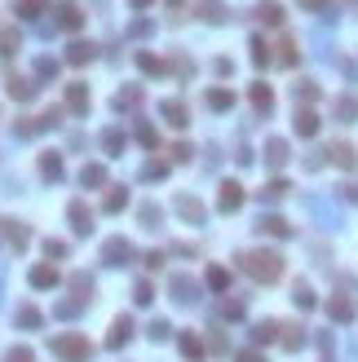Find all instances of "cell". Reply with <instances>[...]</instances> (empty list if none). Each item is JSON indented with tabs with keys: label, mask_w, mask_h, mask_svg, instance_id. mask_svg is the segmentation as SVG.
I'll use <instances>...</instances> for the list:
<instances>
[{
	"label": "cell",
	"mask_w": 358,
	"mask_h": 362,
	"mask_svg": "<svg viewBox=\"0 0 358 362\" xmlns=\"http://www.w3.org/2000/svg\"><path fill=\"white\" fill-rule=\"evenodd\" d=\"M239 270H244L248 279H257V283H279L283 279V257L270 252V248H253V252L239 257Z\"/></svg>",
	"instance_id": "1"
},
{
	"label": "cell",
	"mask_w": 358,
	"mask_h": 362,
	"mask_svg": "<svg viewBox=\"0 0 358 362\" xmlns=\"http://www.w3.org/2000/svg\"><path fill=\"white\" fill-rule=\"evenodd\" d=\"M53 354L62 358V362H89L93 358V345H89V336L67 331V336H53Z\"/></svg>",
	"instance_id": "2"
},
{
	"label": "cell",
	"mask_w": 358,
	"mask_h": 362,
	"mask_svg": "<svg viewBox=\"0 0 358 362\" xmlns=\"http://www.w3.org/2000/svg\"><path fill=\"white\" fill-rule=\"evenodd\" d=\"M89 106H93L89 84H85V80H71V84H67V111H71V115H89Z\"/></svg>",
	"instance_id": "3"
},
{
	"label": "cell",
	"mask_w": 358,
	"mask_h": 362,
	"mask_svg": "<svg viewBox=\"0 0 358 362\" xmlns=\"http://www.w3.org/2000/svg\"><path fill=\"white\" fill-rule=\"evenodd\" d=\"M67 221H71V230H76V234H93V208L85 199H71L67 203Z\"/></svg>",
	"instance_id": "4"
},
{
	"label": "cell",
	"mask_w": 358,
	"mask_h": 362,
	"mask_svg": "<svg viewBox=\"0 0 358 362\" xmlns=\"http://www.w3.org/2000/svg\"><path fill=\"white\" fill-rule=\"evenodd\" d=\"M133 257H137V248L128 243V239H106L102 243V261L106 265H128Z\"/></svg>",
	"instance_id": "5"
},
{
	"label": "cell",
	"mask_w": 358,
	"mask_h": 362,
	"mask_svg": "<svg viewBox=\"0 0 358 362\" xmlns=\"http://www.w3.org/2000/svg\"><path fill=\"white\" fill-rule=\"evenodd\" d=\"M169 292H173L177 305H190V300H199V283L190 279V274H173V279H169Z\"/></svg>",
	"instance_id": "6"
},
{
	"label": "cell",
	"mask_w": 358,
	"mask_h": 362,
	"mask_svg": "<svg viewBox=\"0 0 358 362\" xmlns=\"http://www.w3.org/2000/svg\"><path fill=\"white\" fill-rule=\"evenodd\" d=\"M5 89H9V98H14V102H31L35 93H40V84H35V80H27V76H18V71H9Z\"/></svg>",
	"instance_id": "7"
},
{
	"label": "cell",
	"mask_w": 358,
	"mask_h": 362,
	"mask_svg": "<svg viewBox=\"0 0 358 362\" xmlns=\"http://www.w3.org/2000/svg\"><path fill=\"white\" fill-rule=\"evenodd\" d=\"M58 27L62 31H80L85 27V9H80L76 0H58Z\"/></svg>",
	"instance_id": "8"
},
{
	"label": "cell",
	"mask_w": 358,
	"mask_h": 362,
	"mask_svg": "<svg viewBox=\"0 0 358 362\" xmlns=\"http://www.w3.org/2000/svg\"><path fill=\"white\" fill-rule=\"evenodd\" d=\"M217 208H221V212H239V208H244V186H239V181H221Z\"/></svg>",
	"instance_id": "9"
},
{
	"label": "cell",
	"mask_w": 358,
	"mask_h": 362,
	"mask_svg": "<svg viewBox=\"0 0 358 362\" xmlns=\"http://www.w3.org/2000/svg\"><path fill=\"white\" fill-rule=\"evenodd\" d=\"M58 283H62L58 265L44 261V265H35V270H31V287H35V292H49V287H58Z\"/></svg>",
	"instance_id": "10"
},
{
	"label": "cell",
	"mask_w": 358,
	"mask_h": 362,
	"mask_svg": "<svg viewBox=\"0 0 358 362\" xmlns=\"http://www.w3.org/2000/svg\"><path fill=\"white\" fill-rule=\"evenodd\" d=\"M195 14L204 18V22H212V27H221V22L230 18V9H225L221 0H195Z\"/></svg>",
	"instance_id": "11"
},
{
	"label": "cell",
	"mask_w": 358,
	"mask_h": 362,
	"mask_svg": "<svg viewBox=\"0 0 358 362\" xmlns=\"http://www.w3.org/2000/svg\"><path fill=\"white\" fill-rule=\"evenodd\" d=\"M128 341H133V318L124 313V318H115V322H111V336H106V349H124Z\"/></svg>",
	"instance_id": "12"
},
{
	"label": "cell",
	"mask_w": 358,
	"mask_h": 362,
	"mask_svg": "<svg viewBox=\"0 0 358 362\" xmlns=\"http://www.w3.org/2000/svg\"><path fill=\"white\" fill-rule=\"evenodd\" d=\"M67 287L76 292V300H80V305H89V300H93V292H98V283H93L85 270H76V274H71V279H67Z\"/></svg>",
	"instance_id": "13"
},
{
	"label": "cell",
	"mask_w": 358,
	"mask_h": 362,
	"mask_svg": "<svg viewBox=\"0 0 358 362\" xmlns=\"http://www.w3.org/2000/svg\"><path fill=\"white\" fill-rule=\"evenodd\" d=\"M327 160L336 164V168H345V173H354L358 155H354V146H350V141H332V146H327Z\"/></svg>",
	"instance_id": "14"
},
{
	"label": "cell",
	"mask_w": 358,
	"mask_h": 362,
	"mask_svg": "<svg viewBox=\"0 0 358 362\" xmlns=\"http://www.w3.org/2000/svg\"><path fill=\"white\" fill-rule=\"evenodd\" d=\"M98 58V44H89V40H71L67 44V62L71 67H85V62H93Z\"/></svg>",
	"instance_id": "15"
},
{
	"label": "cell",
	"mask_w": 358,
	"mask_h": 362,
	"mask_svg": "<svg viewBox=\"0 0 358 362\" xmlns=\"http://www.w3.org/2000/svg\"><path fill=\"white\" fill-rule=\"evenodd\" d=\"M160 115L169 119L173 128H186L190 124V111H186V102H177V98H169V102H160Z\"/></svg>",
	"instance_id": "16"
},
{
	"label": "cell",
	"mask_w": 358,
	"mask_h": 362,
	"mask_svg": "<svg viewBox=\"0 0 358 362\" xmlns=\"http://www.w3.org/2000/svg\"><path fill=\"white\" fill-rule=\"evenodd\" d=\"M177 212H182L190 225H199V221L208 216V208H204V203H199L195 195H177Z\"/></svg>",
	"instance_id": "17"
},
{
	"label": "cell",
	"mask_w": 358,
	"mask_h": 362,
	"mask_svg": "<svg viewBox=\"0 0 358 362\" xmlns=\"http://www.w3.org/2000/svg\"><path fill=\"white\" fill-rule=\"evenodd\" d=\"M292 128L301 132V137H314V132H318V115L309 111V106H296V115H292Z\"/></svg>",
	"instance_id": "18"
},
{
	"label": "cell",
	"mask_w": 358,
	"mask_h": 362,
	"mask_svg": "<svg viewBox=\"0 0 358 362\" xmlns=\"http://www.w3.org/2000/svg\"><path fill=\"white\" fill-rule=\"evenodd\" d=\"M177 349H182L186 362H199V358H204V341H199L195 331H182V336H177Z\"/></svg>",
	"instance_id": "19"
},
{
	"label": "cell",
	"mask_w": 358,
	"mask_h": 362,
	"mask_svg": "<svg viewBox=\"0 0 358 362\" xmlns=\"http://www.w3.org/2000/svg\"><path fill=\"white\" fill-rule=\"evenodd\" d=\"M253 111H257V115H270V111H274V93H270L266 80L253 84Z\"/></svg>",
	"instance_id": "20"
},
{
	"label": "cell",
	"mask_w": 358,
	"mask_h": 362,
	"mask_svg": "<svg viewBox=\"0 0 358 362\" xmlns=\"http://www.w3.org/2000/svg\"><path fill=\"white\" fill-rule=\"evenodd\" d=\"M257 230H261V234H274V239H288V234H292V225L283 221V216L266 212V216H261V221H257Z\"/></svg>",
	"instance_id": "21"
},
{
	"label": "cell",
	"mask_w": 358,
	"mask_h": 362,
	"mask_svg": "<svg viewBox=\"0 0 358 362\" xmlns=\"http://www.w3.org/2000/svg\"><path fill=\"white\" fill-rule=\"evenodd\" d=\"M279 345L288 349V354H296V349L305 345V327H301V322H283V336H279Z\"/></svg>",
	"instance_id": "22"
},
{
	"label": "cell",
	"mask_w": 358,
	"mask_h": 362,
	"mask_svg": "<svg viewBox=\"0 0 358 362\" xmlns=\"http://www.w3.org/2000/svg\"><path fill=\"white\" fill-rule=\"evenodd\" d=\"M261 155H266V164H270V168H283V164H288V141H283V137H270Z\"/></svg>",
	"instance_id": "23"
},
{
	"label": "cell",
	"mask_w": 358,
	"mask_h": 362,
	"mask_svg": "<svg viewBox=\"0 0 358 362\" xmlns=\"http://www.w3.org/2000/svg\"><path fill=\"white\" fill-rule=\"evenodd\" d=\"M279 336H283V322L266 318V322H257V327H253V345H270V341H279Z\"/></svg>",
	"instance_id": "24"
},
{
	"label": "cell",
	"mask_w": 358,
	"mask_h": 362,
	"mask_svg": "<svg viewBox=\"0 0 358 362\" xmlns=\"http://www.w3.org/2000/svg\"><path fill=\"white\" fill-rule=\"evenodd\" d=\"M137 106H142V84H128L115 93V111H137Z\"/></svg>",
	"instance_id": "25"
},
{
	"label": "cell",
	"mask_w": 358,
	"mask_h": 362,
	"mask_svg": "<svg viewBox=\"0 0 358 362\" xmlns=\"http://www.w3.org/2000/svg\"><path fill=\"white\" fill-rule=\"evenodd\" d=\"M257 22L279 27V22H283V5H279V0H261V5H257Z\"/></svg>",
	"instance_id": "26"
},
{
	"label": "cell",
	"mask_w": 358,
	"mask_h": 362,
	"mask_svg": "<svg viewBox=\"0 0 358 362\" xmlns=\"http://www.w3.org/2000/svg\"><path fill=\"white\" fill-rule=\"evenodd\" d=\"M137 67H142V76H164V71H169V62H164L160 53H151V49L137 53Z\"/></svg>",
	"instance_id": "27"
},
{
	"label": "cell",
	"mask_w": 358,
	"mask_h": 362,
	"mask_svg": "<svg viewBox=\"0 0 358 362\" xmlns=\"http://www.w3.org/2000/svg\"><path fill=\"white\" fill-rule=\"evenodd\" d=\"M0 225H5V239H9V248H27L31 243V230H27V225H18V221H0Z\"/></svg>",
	"instance_id": "28"
},
{
	"label": "cell",
	"mask_w": 358,
	"mask_h": 362,
	"mask_svg": "<svg viewBox=\"0 0 358 362\" xmlns=\"http://www.w3.org/2000/svg\"><path fill=\"white\" fill-rule=\"evenodd\" d=\"M336 119H341V124H354V119H358V98H354V93H341V98H336Z\"/></svg>",
	"instance_id": "29"
},
{
	"label": "cell",
	"mask_w": 358,
	"mask_h": 362,
	"mask_svg": "<svg viewBox=\"0 0 358 362\" xmlns=\"http://www.w3.org/2000/svg\"><path fill=\"white\" fill-rule=\"evenodd\" d=\"M40 173L49 177V181H62V155H58V150H44V155H40Z\"/></svg>",
	"instance_id": "30"
},
{
	"label": "cell",
	"mask_w": 358,
	"mask_h": 362,
	"mask_svg": "<svg viewBox=\"0 0 358 362\" xmlns=\"http://www.w3.org/2000/svg\"><path fill=\"white\" fill-rule=\"evenodd\" d=\"M327 318H332V322H350V318H354V305H350L345 296H332V300H327Z\"/></svg>",
	"instance_id": "31"
},
{
	"label": "cell",
	"mask_w": 358,
	"mask_h": 362,
	"mask_svg": "<svg viewBox=\"0 0 358 362\" xmlns=\"http://www.w3.org/2000/svg\"><path fill=\"white\" fill-rule=\"evenodd\" d=\"M14 322H18V327H27V331H35V327H40V309H35V305H18L14 309Z\"/></svg>",
	"instance_id": "32"
},
{
	"label": "cell",
	"mask_w": 358,
	"mask_h": 362,
	"mask_svg": "<svg viewBox=\"0 0 358 362\" xmlns=\"http://www.w3.org/2000/svg\"><path fill=\"white\" fill-rule=\"evenodd\" d=\"M204 283L212 287V292H225V287H230V270H225V265H208Z\"/></svg>",
	"instance_id": "33"
},
{
	"label": "cell",
	"mask_w": 358,
	"mask_h": 362,
	"mask_svg": "<svg viewBox=\"0 0 358 362\" xmlns=\"http://www.w3.org/2000/svg\"><path fill=\"white\" fill-rule=\"evenodd\" d=\"M204 102L212 106V111H230V106H235V93L217 84V89H208V98H204Z\"/></svg>",
	"instance_id": "34"
},
{
	"label": "cell",
	"mask_w": 358,
	"mask_h": 362,
	"mask_svg": "<svg viewBox=\"0 0 358 362\" xmlns=\"http://www.w3.org/2000/svg\"><path fill=\"white\" fill-rule=\"evenodd\" d=\"M80 186H106V168L102 164H85V168H80Z\"/></svg>",
	"instance_id": "35"
},
{
	"label": "cell",
	"mask_w": 358,
	"mask_h": 362,
	"mask_svg": "<svg viewBox=\"0 0 358 362\" xmlns=\"http://www.w3.org/2000/svg\"><path fill=\"white\" fill-rule=\"evenodd\" d=\"M44 5H49V0H14V14L31 22V18H40V14H44Z\"/></svg>",
	"instance_id": "36"
},
{
	"label": "cell",
	"mask_w": 358,
	"mask_h": 362,
	"mask_svg": "<svg viewBox=\"0 0 358 362\" xmlns=\"http://www.w3.org/2000/svg\"><path fill=\"white\" fill-rule=\"evenodd\" d=\"M102 150L111 155V160H115V155H124V132H119V128H106V132H102Z\"/></svg>",
	"instance_id": "37"
},
{
	"label": "cell",
	"mask_w": 358,
	"mask_h": 362,
	"mask_svg": "<svg viewBox=\"0 0 358 362\" xmlns=\"http://www.w3.org/2000/svg\"><path fill=\"white\" fill-rule=\"evenodd\" d=\"M102 208H106V212H124V208H128V190H124V186H111V190H106V203H102Z\"/></svg>",
	"instance_id": "38"
},
{
	"label": "cell",
	"mask_w": 358,
	"mask_h": 362,
	"mask_svg": "<svg viewBox=\"0 0 358 362\" xmlns=\"http://www.w3.org/2000/svg\"><path fill=\"white\" fill-rule=\"evenodd\" d=\"M274 62H279V67H296V40H292V35H283V40H279V53H274Z\"/></svg>",
	"instance_id": "39"
},
{
	"label": "cell",
	"mask_w": 358,
	"mask_h": 362,
	"mask_svg": "<svg viewBox=\"0 0 358 362\" xmlns=\"http://www.w3.org/2000/svg\"><path fill=\"white\" fill-rule=\"evenodd\" d=\"M248 49H253V67H270V62H274L270 44H266V40H261V35H253V44H248Z\"/></svg>",
	"instance_id": "40"
},
{
	"label": "cell",
	"mask_w": 358,
	"mask_h": 362,
	"mask_svg": "<svg viewBox=\"0 0 358 362\" xmlns=\"http://www.w3.org/2000/svg\"><path fill=\"white\" fill-rule=\"evenodd\" d=\"M292 300H296V309H314L318 305V296H314V287H309V283H296Z\"/></svg>",
	"instance_id": "41"
},
{
	"label": "cell",
	"mask_w": 358,
	"mask_h": 362,
	"mask_svg": "<svg viewBox=\"0 0 358 362\" xmlns=\"http://www.w3.org/2000/svg\"><path fill=\"white\" fill-rule=\"evenodd\" d=\"M14 49H22V35L14 27H5V31H0V58H9Z\"/></svg>",
	"instance_id": "42"
},
{
	"label": "cell",
	"mask_w": 358,
	"mask_h": 362,
	"mask_svg": "<svg viewBox=\"0 0 358 362\" xmlns=\"http://www.w3.org/2000/svg\"><path fill=\"white\" fill-rule=\"evenodd\" d=\"M142 225H146V230H160V221H164V212L160 208H155V203H142Z\"/></svg>",
	"instance_id": "43"
},
{
	"label": "cell",
	"mask_w": 358,
	"mask_h": 362,
	"mask_svg": "<svg viewBox=\"0 0 358 362\" xmlns=\"http://www.w3.org/2000/svg\"><path fill=\"white\" fill-rule=\"evenodd\" d=\"M296 106H309V102H314L318 98V84H309V80H301V84H296Z\"/></svg>",
	"instance_id": "44"
},
{
	"label": "cell",
	"mask_w": 358,
	"mask_h": 362,
	"mask_svg": "<svg viewBox=\"0 0 358 362\" xmlns=\"http://www.w3.org/2000/svg\"><path fill=\"white\" fill-rule=\"evenodd\" d=\"M142 177H146V181H164V177H169V164H164V160H146Z\"/></svg>",
	"instance_id": "45"
},
{
	"label": "cell",
	"mask_w": 358,
	"mask_h": 362,
	"mask_svg": "<svg viewBox=\"0 0 358 362\" xmlns=\"http://www.w3.org/2000/svg\"><path fill=\"white\" fill-rule=\"evenodd\" d=\"M288 190H292V186H288V181H283V177H274V181H270V186H266V190H261V199H270V203H274V199H283V195H288Z\"/></svg>",
	"instance_id": "46"
},
{
	"label": "cell",
	"mask_w": 358,
	"mask_h": 362,
	"mask_svg": "<svg viewBox=\"0 0 358 362\" xmlns=\"http://www.w3.org/2000/svg\"><path fill=\"white\" fill-rule=\"evenodd\" d=\"M133 300H137V305H151V300H155V283H151V279H137Z\"/></svg>",
	"instance_id": "47"
},
{
	"label": "cell",
	"mask_w": 358,
	"mask_h": 362,
	"mask_svg": "<svg viewBox=\"0 0 358 362\" xmlns=\"http://www.w3.org/2000/svg\"><path fill=\"white\" fill-rule=\"evenodd\" d=\"M35 76L40 80H58V58H35Z\"/></svg>",
	"instance_id": "48"
},
{
	"label": "cell",
	"mask_w": 358,
	"mask_h": 362,
	"mask_svg": "<svg viewBox=\"0 0 358 362\" xmlns=\"http://www.w3.org/2000/svg\"><path fill=\"white\" fill-rule=\"evenodd\" d=\"M35 124H40V132L44 128H58V124H62V106H49L44 115H35Z\"/></svg>",
	"instance_id": "49"
},
{
	"label": "cell",
	"mask_w": 358,
	"mask_h": 362,
	"mask_svg": "<svg viewBox=\"0 0 358 362\" xmlns=\"http://www.w3.org/2000/svg\"><path fill=\"white\" fill-rule=\"evenodd\" d=\"M146 336H151V341H155V345H160V341H169V336H173V327H169V318H155V322H151V327H146Z\"/></svg>",
	"instance_id": "50"
},
{
	"label": "cell",
	"mask_w": 358,
	"mask_h": 362,
	"mask_svg": "<svg viewBox=\"0 0 358 362\" xmlns=\"http://www.w3.org/2000/svg\"><path fill=\"white\" fill-rule=\"evenodd\" d=\"M137 141H142L146 150H155V146H160V137H155V128H151V124H137Z\"/></svg>",
	"instance_id": "51"
},
{
	"label": "cell",
	"mask_w": 358,
	"mask_h": 362,
	"mask_svg": "<svg viewBox=\"0 0 358 362\" xmlns=\"http://www.w3.org/2000/svg\"><path fill=\"white\" fill-rule=\"evenodd\" d=\"M80 313V300H62V305H53V318H76Z\"/></svg>",
	"instance_id": "52"
},
{
	"label": "cell",
	"mask_w": 358,
	"mask_h": 362,
	"mask_svg": "<svg viewBox=\"0 0 358 362\" xmlns=\"http://www.w3.org/2000/svg\"><path fill=\"white\" fill-rule=\"evenodd\" d=\"M221 318H244V300H221Z\"/></svg>",
	"instance_id": "53"
},
{
	"label": "cell",
	"mask_w": 358,
	"mask_h": 362,
	"mask_svg": "<svg viewBox=\"0 0 358 362\" xmlns=\"http://www.w3.org/2000/svg\"><path fill=\"white\" fill-rule=\"evenodd\" d=\"M44 257H67V243H62V239H44Z\"/></svg>",
	"instance_id": "54"
},
{
	"label": "cell",
	"mask_w": 358,
	"mask_h": 362,
	"mask_svg": "<svg viewBox=\"0 0 358 362\" xmlns=\"http://www.w3.org/2000/svg\"><path fill=\"white\" fill-rule=\"evenodd\" d=\"M5 362H31V349H27V345H14V349L5 354Z\"/></svg>",
	"instance_id": "55"
},
{
	"label": "cell",
	"mask_w": 358,
	"mask_h": 362,
	"mask_svg": "<svg viewBox=\"0 0 358 362\" xmlns=\"http://www.w3.org/2000/svg\"><path fill=\"white\" fill-rule=\"evenodd\" d=\"M142 261H146V270H160V265H164V252L155 248V252H146V257H142Z\"/></svg>",
	"instance_id": "56"
},
{
	"label": "cell",
	"mask_w": 358,
	"mask_h": 362,
	"mask_svg": "<svg viewBox=\"0 0 358 362\" xmlns=\"http://www.w3.org/2000/svg\"><path fill=\"white\" fill-rule=\"evenodd\" d=\"M173 160H195V150H190L186 141H177V146H173Z\"/></svg>",
	"instance_id": "57"
},
{
	"label": "cell",
	"mask_w": 358,
	"mask_h": 362,
	"mask_svg": "<svg viewBox=\"0 0 358 362\" xmlns=\"http://www.w3.org/2000/svg\"><path fill=\"white\" fill-rule=\"evenodd\" d=\"M341 199H350V203H358V186L350 181V186H341Z\"/></svg>",
	"instance_id": "58"
},
{
	"label": "cell",
	"mask_w": 358,
	"mask_h": 362,
	"mask_svg": "<svg viewBox=\"0 0 358 362\" xmlns=\"http://www.w3.org/2000/svg\"><path fill=\"white\" fill-rule=\"evenodd\" d=\"M235 362H266V358H261V354H253V349H244V354H239Z\"/></svg>",
	"instance_id": "59"
},
{
	"label": "cell",
	"mask_w": 358,
	"mask_h": 362,
	"mask_svg": "<svg viewBox=\"0 0 358 362\" xmlns=\"http://www.w3.org/2000/svg\"><path fill=\"white\" fill-rule=\"evenodd\" d=\"M305 9H327V0H301Z\"/></svg>",
	"instance_id": "60"
},
{
	"label": "cell",
	"mask_w": 358,
	"mask_h": 362,
	"mask_svg": "<svg viewBox=\"0 0 358 362\" xmlns=\"http://www.w3.org/2000/svg\"><path fill=\"white\" fill-rule=\"evenodd\" d=\"M128 5H133V9H137V14H142V9H151V5H155V0H128Z\"/></svg>",
	"instance_id": "61"
},
{
	"label": "cell",
	"mask_w": 358,
	"mask_h": 362,
	"mask_svg": "<svg viewBox=\"0 0 358 362\" xmlns=\"http://www.w3.org/2000/svg\"><path fill=\"white\" fill-rule=\"evenodd\" d=\"M169 5H182V0H169Z\"/></svg>",
	"instance_id": "62"
}]
</instances>
